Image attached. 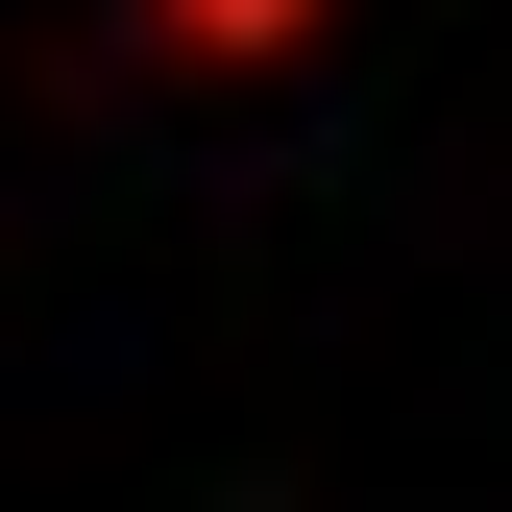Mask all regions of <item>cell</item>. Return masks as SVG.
Returning <instances> with one entry per match:
<instances>
[{
	"label": "cell",
	"mask_w": 512,
	"mask_h": 512,
	"mask_svg": "<svg viewBox=\"0 0 512 512\" xmlns=\"http://www.w3.org/2000/svg\"><path fill=\"white\" fill-rule=\"evenodd\" d=\"M122 25H147L171 74H293V49L342 25V0H122Z\"/></svg>",
	"instance_id": "cell-1"
}]
</instances>
